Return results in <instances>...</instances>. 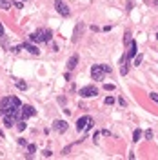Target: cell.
Here are the masks:
<instances>
[{
	"mask_svg": "<svg viewBox=\"0 0 158 160\" xmlns=\"http://www.w3.org/2000/svg\"><path fill=\"white\" fill-rule=\"evenodd\" d=\"M15 84H17V87H18V89H22V91H26V89H27V84L24 82V80H20V78L15 80Z\"/></svg>",
	"mask_w": 158,
	"mask_h": 160,
	"instance_id": "5bb4252c",
	"label": "cell"
},
{
	"mask_svg": "<svg viewBox=\"0 0 158 160\" xmlns=\"http://www.w3.org/2000/svg\"><path fill=\"white\" fill-rule=\"evenodd\" d=\"M82 31H84V22H78L76 27H75V31H73V37H71L73 42H78V38L82 37Z\"/></svg>",
	"mask_w": 158,
	"mask_h": 160,
	"instance_id": "ba28073f",
	"label": "cell"
},
{
	"mask_svg": "<svg viewBox=\"0 0 158 160\" xmlns=\"http://www.w3.org/2000/svg\"><path fill=\"white\" fill-rule=\"evenodd\" d=\"M156 40H158V33H156Z\"/></svg>",
	"mask_w": 158,
	"mask_h": 160,
	"instance_id": "836d02e7",
	"label": "cell"
},
{
	"mask_svg": "<svg viewBox=\"0 0 158 160\" xmlns=\"http://www.w3.org/2000/svg\"><path fill=\"white\" fill-rule=\"evenodd\" d=\"M104 102L107 104V106H111V104H115V97H106V100Z\"/></svg>",
	"mask_w": 158,
	"mask_h": 160,
	"instance_id": "7402d4cb",
	"label": "cell"
},
{
	"mask_svg": "<svg viewBox=\"0 0 158 160\" xmlns=\"http://www.w3.org/2000/svg\"><path fill=\"white\" fill-rule=\"evenodd\" d=\"M53 155V151H49V149H46V151H44V157H51Z\"/></svg>",
	"mask_w": 158,
	"mask_h": 160,
	"instance_id": "d6a6232c",
	"label": "cell"
},
{
	"mask_svg": "<svg viewBox=\"0 0 158 160\" xmlns=\"http://www.w3.org/2000/svg\"><path fill=\"white\" fill-rule=\"evenodd\" d=\"M27 151H29V153L33 155L35 151H37V146H35V144H29V146H27Z\"/></svg>",
	"mask_w": 158,
	"mask_h": 160,
	"instance_id": "484cf974",
	"label": "cell"
},
{
	"mask_svg": "<svg viewBox=\"0 0 158 160\" xmlns=\"http://www.w3.org/2000/svg\"><path fill=\"white\" fill-rule=\"evenodd\" d=\"M100 67L104 69V73H111V71H113V69H111V66H107V64H102Z\"/></svg>",
	"mask_w": 158,
	"mask_h": 160,
	"instance_id": "603a6c76",
	"label": "cell"
},
{
	"mask_svg": "<svg viewBox=\"0 0 158 160\" xmlns=\"http://www.w3.org/2000/svg\"><path fill=\"white\" fill-rule=\"evenodd\" d=\"M22 47L26 49V51H29L31 55H38V53H40V49H38L37 46H33L31 42H24V44H22Z\"/></svg>",
	"mask_w": 158,
	"mask_h": 160,
	"instance_id": "30bf717a",
	"label": "cell"
},
{
	"mask_svg": "<svg viewBox=\"0 0 158 160\" xmlns=\"http://www.w3.org/2000/svg\"><path fill=\"white\" fill-rule=\"evenodd\" d=\"M129 40H131V33L127 31V33L124 35V44H125V46H127V44H129Z\"/></svg>",
	"mask_w": 158,
	"mask_h": 160,
	"instance_id": "cb8c5ba5",
	"label": "cell"
},
{
	"mask_svg": "<svg viewBox=\"0 0 158 160\" xmlns=\"http://www.w3.org/2000/svg\"><path fill=\"white\" fill-rule=\"evenodd\" d=\"M104 89L106 91H115V84H104Z\"/></svg>",
	"mask_w": 158,
	"mask_h": 160,
	"instance_id": "ffe728a7",
	"label": "cell"
},
{
	"mask_svg": "<svg viewBox=\"0 0 158 160\" xmlns=\"http://www.w3.org/2000/svg\"><path fill=\"white\" fill-rule=\"evenodd\" d=\"M38 37H40V42H51V38H53V31L51 29H40L38 31Z\"/></svg>",
	"mask_w": 158,
	"mask_h": 160,
	"instance_id": "52a82bcc",
	"label": "cell"
},
{
	"mask_svg": "<svg viewBox=\"0 0 158 160\" xmlns=\"http://www.w3.org/2000/svg\"><path fill=\"white\" fill-rule=\"evenodd\" d=\"M142 60H144V55H136L135 64H136V66H140V64H142Z\"/></svg>",
	"mask_w": 158,
	"mask_h": 160,
	"instance_id": "44dd1931",
	"label": "cell"
},
{
	"mask_svg": "<svg viewBox=\"0 0 158 160\" xmlns=\"http://www.w3.org/2000/svg\"><path fill=\"white\" fill-rule=\"evenodd\" d=\"M53 129H55L56 133H66L67 131V122L66 120H55V122H53Z\"/></svg>",
	"mask_w": 158,
	"mask_h": 160,
	"instance_id": "5b68a950",
	"label": "cell"
},
{
	"mask_svg": "<svg viewBox=\"0 0 158 160\" xmlns=\"http://www.w3.org/2000/svg\"><path fill=\"white\" fill-rule=\"evenodd\" d=\"M18 144H20V146H27V140L26 138H18Z\"/></svg>",
	"mask_w": 158,
	"mask_h": 160,
	"instance_id": "4dcf8cb0",
	"label": "cell"
},
{
	"mask_svg": "<svg viewBox=\"0 0 158 160\" xmlns=\"http://www.w3.org/2000/svg\"><path fill=\"white\" fill-rule=\"evenodd\" d=\"M13 7H17V9H22V0H17V2H13Z\"/></svg>",
	"mask_w": 158,
	"mask_h": 160,
	"instance_id": "83f0119b",
	"label": "cell"
},
{
	"mask_svg": "<svg viewBox=\"0 0 158 160\" xmlns=\"http://www.w3.org/2000/svg\"><path fill=\"white\" fill-rule=\"evenodd\" d=\"M104 69L100 67V66H93L91 67V77H93V80H104Z\"/></svg>",
	"mask_w": 158,
	"mask_h": 160,
	"instance_id": "8992f818",
	"label": "cell"
},
{
	"mask_svg": "<svg viewBox=\"0 0 158 160\" xmlns=\"http://www.w3.org/2000/svg\"><path fill=\"white\" fill-rule=\"evenodd\" d=\"M0 7H2V9H9V7H11V4H9L7 0H0Z\"/></svg>",
	"mask_w": 158,
	"mask_h": 160,
	"instance_id": "ac0fdd59",
	"label": "cell"
},
{
	"mask_svg": "<svg viewBox=\"0 0 158 160\" xmlns=\"http://www.w3.org/2000/svg\"><path fill=\"white\" fill-rule=\"evenodd\" d=\"M15 124H17L15 115H4V126H6V127H13Z\"/></svg>",
	"mask_w": 158,
	"mask_h": 160,
	"instance_id": "7c38bea8",
	"label": "cell"
},
{
	"mask_svg": "<svg viewBox=\"0 0 158 160\" xmlns=\"http://www.w3.org/2000/svg\"><path fill=\"white\" fill-rule=\"evenodd\" d=\"M96 95H98L96 86H86L80 89V97H84V98H91V97H96Z\"/></svg>",
	"mask_w": 158,
	"mask_h": 160,
	"instance_id": "7a4b0ae2",
	"label": "cell"
},
{
	"mask_svg": "<svg viewBox=\"0 0 158 160\" xmlns=\"http://www.w3.org/2000/svg\"><path fill=\"white\" fill-rule=\"evenodd\" d=\"M22 107V102L17 97H6L0 102V113L2 115H15Z\"/></svg>",
	"mask_w": 158,
	"mask_h": 160,
	"instance_id": "6da1fadb",
	"label": "cell"
},
{
	"mask_svg": "<svg viewBox=\"0 0 158 160\" xmlns=\"http://www.w3.org/2000/svg\"><path fill=\"white\" fill-rule=\"evenodd\" d=\"M76 64H78V55H73V57L67 60V69H69V71H73V69L76 67Z\"/></svg>",
	"mask_w": 158,
	"mask_h": 160,
	"instance_id": "4fadbf2b",
	"label": "cell"
},
{
	"mask_svg": "<svg viewBox=\"0 0 158 160\" xmlns=\"http://www.w3.org/2000/svg\"><path fill=\"white\" fill-rule=\"evenodd\" d=\"M26 127H27L26 120H18V122H17V129H18V131H26Z\"/></svg>",
	"mask_w": 158,
	"mask_h": 160,
	"instance_id": "9a60e30c",
	"label": "cell"
},
{
	"mask_svg": "<svg viewBox=\"0 0 158 160\" xmlns=\"http://www.w3.org/2000/svg\"><path fill=\"white\" fill-rule=\"evenodd\" d=\"M29 42H40V37H38V33H31V35H29Z\"/></svg>",
	"mask_w": 158,
	"mask_h": 160,
	"instance_id": "e0dca14e",
	"label": "cell"
},
{
	"mask_svg": "<svg viewBox=\"0 0 158 160\" xmlns=\"http://www.w3.org/2000/svg\"><path fill=\"white\" fill-rule=\"evenodd\" d=\"M20 49H24V47H22V46H15V47H11V51H13V53H18Z\"/></svg>",
	"mask_w": 158,
	"mask_h": 160,
	"instance_id": "f546056e",
	"label": "cell"
},
{
	"mask_svg": "<svg viewBox=\"0 0 158 160\" xmlns=\"http://www.w3.org/2000/svg\"><path fill=\"white\" fill-rule=\"evenodd\" d=\"M149 98L153 100V102H156V104H158V93H149Z\"/></svg>",
	"mask_w": 158,
	"mask_h": 160,
	"instance_id": "d4e9b609",
	"label": "cell"
},
{
	"mask_svg": "<svg viewBox=\"0 0 158 160\" xmlns=\"http://www.w3.org/2000/svg\"><path fill=\"white\" fill-rule=\"evenodd\" d=\"M127 66H129V62H124V66L120 67V75H127Z\"/></svg>",
	"mask_w": 158,
	"mask_h": 160,
	"instance_id": "d6986e66",
	"label": "cell"
},
{
	"mask_svg": "<svg viewBox=\"0 0 158 160\" xmlns=\"http://www.w3.org/2000/svg\"><path fill=\"white\" fill-rule=\"evenodd\" d=\"M142 137V129H135V133H133V142H138Z\"/></svg>",
	"mask_w": 158,
	"mask_h": 160,
	"instance_id": "2e32d148",
	"label": "cell"
},
{
	"mask_svg": "<svg viewBox=\"0 0 158 160\" xmlns=\"http://www.w3.org/2000/svg\"><path fill=\"white\" fill-rule=\"evenodd\" d=\"M22 2H24V0H22Z\"/></svg>",
	"mask_w": 158,
	"mask_h": 160,
	"instance_id": "e575fe53",
	"label": "cell"
},
{
	"mask_svg": "<svg viewBox=\"0 0 158 160\" xmlns=\"http://www.w3.org/2000/svg\"><path fill=\"white\" fill-rule=\"evenodd\" d=\"M4 33L6 31H4V26H2V22H0V38H4Z\"/></svg>",
	"mask_w": 158,
	"mask_h": 160,
	"instance_id": "1f68e13d",
	"label": "cell"
},
{
	"mask_svg": "<svg viewBox=\"0 0 158 160\" xmlns=\"http://www.w3.org/2000/svg\"><path fill=\"white\" fill-rule=\"evenodd\" d=\"M55 7H56V11L62 15V17H69L71 15V11H69V7L66 6V4L62 2V0H55Z\"/></svg>",
	"mask_w": 158,
	"mask_h": 160,
	"instance_id": "3957f363",
	"label": "cell"
},
{
	"mask_svg": "<svg viewBox=\"0 0 158 160\" xmlns=\"http://www.w3.org/2000/svg\"><path fill=\"white\" fill-rule=\"evenodd\" d=\"M91 120H93L91 117H82V118H78V122H76V129H78V131H84V129H86V126L91 122Z\"/></svg>",
	"mask_w": 158,
	"mask_h": 160,
	"instance_id": "9c48e42d",
	"label": "cell"
},
{
	"mask_svg": "<svg viewBox=\"0 0 158 160\" xmlns=\"http://www.w3.org/2000/svg\"><path fill=\"white\" fill-rule=\"evenodd\" d=\"M102 131H95V135H93V138H95V142H98V138H100Z\"/></svg>",
	"mask_w": 158,
	"mask_h": 160,
	"instance_id": "f1b7e54d",
	"label": "cell"
},
{
	"mask_svg": "<svg viewBox=\"0 0 158 160\" xmlns=\"http://www.w3.org/2000/svg\"><path fill=\"white\" fill-rule=\"evenodd\" d=\"M20 115H22V120H26V118H29V117H35L37 111H35L33 106H22V107H20Z\"/></svg>",
	"mask_w": 158,
	"mask_h": 160,
	"instance_id": "277c9868",
	"label": "cell"
},
{
	"mask_svg": "<svg viewBox=\"0 0 158 160\" xmlns=\"http://www.w3.org/2000/svg\"><path fill=\"white\" fill-rule=\"evenodd\" d=\"M136 42H131V49L127 51V55H125V62H131V58H135L136 57Z\"/></svg>",
	"mask_w": 158,
	"mask_h": 160,
	"instance_id": "8fae6325",
	"label": "cell"
},
{
	"mask_svg": "<svg viewBox=\"0 0 158 160\" xmlns=\"http://www.w3.org/2000/svg\"><path fill=\"white\" fill-rule=\"evenodd\" d=\"M144 135H145V138H147V140H151V138H153V131H151V129H145V133H144Z\"/></svg>",
	"mask_w": 158,
	"mask_h": 160,
	"instance_id": "4316f807",
	"label": "cell"
}]
</instances>
